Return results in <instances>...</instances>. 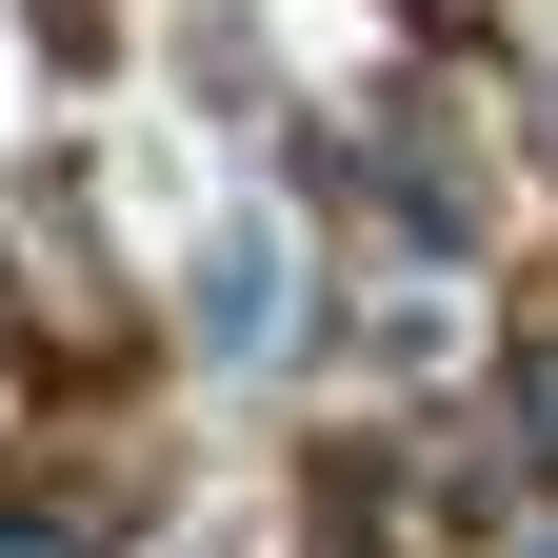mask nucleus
I'll list each match as a JSON object with an SVG mask.
<instances>
[{
  "label": "nucleus",
  "mask_w": 558,
  "mask_h": 558,
  "mask_svg": "<svg viewBox=\"0 0 558 558\" xmlns=\"http://www.w3.org/2000/svg\"><path fill=\"white\" fill-rule=\"evenodd\" d=\"M259 339H279V240L220 220V240H199V360H259Z\"/></svg>",
  "instance_id": "1"
}]
</instances>
